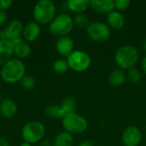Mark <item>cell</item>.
<instances>
[{"label":"cell","instance_id":"cb8c5ba5","mask_svg":"<svg viewBox=\"0 0 146 146\" xmlns=\"http://www.w3.org/2000/svg\"><path fill=\"white\" fill-rule=\"evenodd\" d=\"M127 77L128 78V80L134 83V84H137L139 83L141 79H142V74L141 72L139 71V69H138L137 68H132L130 69H128V72L127 74Z\"/></svg>","mask_w":146,"mask_h":146},{"label":"cell","instance_id":"ffe728a7","mask_svg":"<svg viewBox=\"0 0 146 146\" xmlns=\"http://www.w3.org/2000/svg\"><path fill=\"white\" fill-rule=\"evenodd\" d=\"M74 144V138L71 133L62 132L58 133L53 141L54 146H72Z\"/></svg>","mask_w":146,"mask_h":146},{"label":"cell","instance_id":"5b68a950","mask_svg":"<svg viewBox=\"0 0 146 146\" xmlns=\"http://www.w3.org/2000/svg\"><path fill=\"white\" fill-rule=\"evenodd\" d=\"M45 135V127L39 121H30L24 125L21 130L22 139L26 143L35 144L43 139Z\"/></svg>","mask_w":146,"mask_h":146},{"label":"cell","instance_id":"5bb4252c","mask_svg":"<svg viewBox=\"0 0 146 146\" xmlns=\"http://www.w3.org/2000/svg\"><path fill=\"white\" fill-rule=\"evenodd\" d=\"M40 33H41L40 26L38 23L35 21V22H29L24 27L22 35L25 41L33 42L38 38Z\"/></svg>","mask_w":146,"mask_h":146},{"label":"cell","instance_id":"e0dca14e","mask_svg":"<svg viewBox=\"0 0 146 146\" xmlns=\"http://www.w3.org/2000/svg\"><path fill=\"white\" fill-rule=\"evenodd\" d=\"M107 21L110 27H112L113 29H121L125 24V18L121 12L113 10L107 15Z\"/></svg>","mask_w":146,"mask_h":146},{"label":"cell","instance_id":"ac0fdd59","mask_svg":"<svg viewBox=\"0 0 146 146\" xmlns=\"http://www.w3.org/2000/svg\"><path fill=\"white\" fill-rule=\"evenodd\" d=\"M127 74L121 68H116L113 70L109 75V83L115 87L122 86L127 80Z\"/></svg>","mask_w":146,"mask_h":146},{"label":"cell","instance_id":"f1b7e54d","mask_svg":"<svg viewBox=\"0 0 146 146\" xmlns=\"http://www.w3.org/2000/svg\"><path fill=\"white\" fill-rule=\"evenodd\" d=\"M7 21V15L4 11L0 10V27L3 26Z\"/></svg>","mask_w":146,"mask_h":146},{"label":"cell","instance_id":"f546056e","mask_svg":"<svg viewBox=\"0 0 146 146\" xmlns=\"http://www.w3.org/2000/svg\"><path fill=\"white\" fill-rule=\"evenodd\" d=\"M0 146H9V140L4 137H0Z\"/></svg>","mask_w":146,"mask_h":146},{"label":"cell","instance_id":"83f0119b","mask_svg":"<svg viewBox=\"0 0 146 146\" xmlns=\"http://www.w3.org/2000/svg\"><path fill=\"white\" fill-rule=\"evenodd\" d=\"M12 5L11 0H0V10L4 11L5 9H8Z\"/></svg>","mask_w":146,"mask_h":146},{"label":"cell","instance_id":"8992f818","mask_svg":"<svg viewBox=\"0 0 146 146\" xmlns=\"http://www.w3.org/2000/svg\"><path fill=\"white\" fill-rule=\"evenodd\" d=\"M62 123L66 132L71 134L72 133H76V134L82 133L86 130L88 127L87 121L83 116L77 114L76 112L67 114L62 118Z\"/></svg>","mask_w":146,"mask_h":146},{"label":"cell","instance_id":"4316f807","mask_svg":"<svg viewBox=\"0 0 146 146\" xmlns=\"http://www.w3.org/2000/svg\"><path fill=\"white\" fill-rule=\"evenodd\" d=\"M114 3H115V8H116L119 10H124L129 7V5L131 4V1L130 0H115Z\"/></svg>","mask_w":146,"mask_h":146},{"label":"cell","instance_id":"ba28073f","mask_svg":"<svg viewBox=\"0 0 146 146\" xmlns=\"http://www.w3.org/2000/svg\"><path fill=\"white\" fill-rule=\"evenodd\" d=\"M88 37L95 42H105L111 36L110 27L100 21H92L86 27Z\"/></svg>","mask_w":146,"mask_h":146},{"label":"cell","instance_id":"603a6c76","mask_svg":"<svg viewBox=\"0 0 146 146\" xmlns=\"http://www.w3.org/2000/svg\"><path fill=\"white\" fill-rule=\"evenodd\" d=\"M68 68V63L65 59H58L53 63V69L57 74L65 73Z\"/></svg>","mask_w":146,"mask_h":146},{"label":"cell","instance_id":"30bf717a","mask_svg":"<svg viewBox=\"0 0 146 146\" xmlns=\"http://www.w3.org/2000/svg\"><path fill=\"white\" fill-rule=\"evenodd\" d=\"M23 25L22 23L17 20V19H13L11 20L5 29H3L5 35H6V38L8 40H13L16 38L21 37V34H22L23 32Z\"/></svg>","mask_w":146,"mask_h":146},{"label":"cell","instance_id":"8d00e7d4","mask_svg":"<svg viewBox=\"0 0 146 146\" xmlns=\"http://www.w3.org/2000/svg\"><path fill=\"white\" fill-rule=\"evenodd\" d=\"M0 77H1V68H0Z\"/></svg>","mask_w":146,"mask_h":146},{"label":"cell","instance_id":"1f68e13d","mask_svg":"<svg viewBox=\"0 0 146 146\" xmlns=\"http://www.w3.org/2000/svg\"><path fill=\"white\" fill-rule=\"evenodd\" d=\"M142 68H143L144 73L146 74V56L144 57V59L142 61Z\"/></svg>","mask_w":146,"mask_h":146},{"label":"cell","instance_id":"7c38bea8","mask_svg":"<svg viewBox=\"0 0 146 146\" xmlns=\"http://www.w3.org/2000/svg\"><path fill=\"white\" fill-rule=\"evenodd\" d=\"M14 46V54L19 58H25L31 53L30 45L21 37L11 40Z\"/></svg>","mask_w":146,"mask_h":146},{"label":"cell","instance_id":"9a60e30c","mask_svg":"<svg viewBox=\"0 0 146 146\" xmlns=\"http://www.w3.org/2000/svg\"><path fill=\"white\" fill-rule=\"evenodd\" d=\"M92 8L100 14H109L115 9V3L113 0H92Z\"/></svg>","mask_w":146,"mask_h":146},{"label":"cell","instance_id":"e575fe53","mask_svg":"<svg viewBox=\"0 0 146 146\" xmlns=\"http://www.w3.org/2000/svg\"><path fill=\"white\" fill-rule=\"evenodd\" d=\"M144 47H145V50H146V40L145 42V44H144Z\"/></svg>","mask_w":146,"mask_h":146},{"label":"cell","instance_id":"3957f363","mask_svg":"<svg viewBox=\"0 0 146 146\" xmlns=\"http://www.w3.org/2000/svg\"><path fill=\"white\" fill-rule=\"evenodd\" d=\"M56 5L50 0H40L33 8V18L38 24L50 23L56 17Z\"/></svg>","mask_w":146,"mask_h":146},{"label":"cell","instance_id":"7402d4cb","mask_svg":"<svg viewBox=\"0 0 146 146\" xmlns=\"http://www.w3.org/2000/svg\"><path fill=\"white\" fill-rule=\"evenodd\" d=\"M76 105H77L76 98L74 96H68L62 101V104L61 107L63 110V111L65 112V114L67 115L68 113L75 112L74 110H75Z\"/></svg>","mask_w":146,"mask_h":146},{"label":"cell","instance_id":"d4e9b609","mask_svg":"<svg viewBox=\"0 0 146 146\" xmlns=\"http://www.w3.org/2000/svg\"><path fill=\"white\" fill-rule=\"evenodd\" d=\"M74 23L79 27H81V28L86 27V28L91 22H90L89 18L86 15H84V14H76L74 18Z\"/></svg>","mask_w":146,"mask_h":146},{"label":"cell","instance_id":"d6a6232c","mask_svg":"<svg viewBox=\"0 0 146 146\" xmlns=\"http://www.w3.org/2000/svg\"><path fill=\"white\" fill-rule=\"evenodd\" d=\"M39 146H50V142L48 141V140H45V141H43L40 145Z\"/></svg>","mask_w":146,"mask_h":146},{"label":"cell","instance_id":"d590c367","mask_svg":"<svg viewBox=\"0 0 146 146\" xmlns=\"http://www.w3.org/2000/svg\"><path fill=\"white\" fill-rule=\"evenodd\" d=\"M2 101H3V100H2V99H1V95H0V103H1V102H2Z\"/></svg>","mask_w":146,"mask_h":146},{"label":"cell","instance_id":"9c48e42d","mask_svg":"<svg viewBox=\"0 0 146 146\" xmlns=\"http://www.w3.org/2000/svg\"><path fill=\"white\" fill-rule=\"evenodd\" d=\"M141 131L135 126H130L123 131L122 142L125 146H138L141 142Z\"/></svg>","mask_w":146,"mask_h":146},{"label":"cell","instance_id":"6da1fadb","mask_svg":"<svg viewBox=\"0 0 146 146\" xmlns=\"http://www.w3.org/2000/svg\"><path fill=\"white\" fill-rule=\"evenodd\" d=\"M25 75V64L18 58H12L1 68V78L9 84L21 81Z\"/></svg>","mask_w":146,"mask_h":146},{"label":"cell","instance_id":"4fadbf2b","mask_svg":"<svg viewBox=\"0 0 146 146\" xmlns=\"http://www.w3.org/2000/svg\"><path fill=\"white\" fill-rule=\"evenodd\" d=\"M14 46L10 40L0 39V65H4L12 59Z\"/></svg>","mask_w":146,"mask_h":146},{"label":"cell","instance_id":"4dcf8cb0","mask_svg":"<svg viewBox=\"0 0 146 146\" xmlns=\"http://www.w3.org/2000/svg\"><path fill=\"white\" fill-rule=\"evenodd\" d=\"M79 146H93V144L89 140H85V141H82L79 145Z\"/></svg>","mask_w":146,"mask_h":146},{"label":"cell","instance_id":"484cf974","mask_svg":"<svg viewBox=\"0 0 146 146\" xmlns=\"http://www.w3.org/2000/svg\"><path fill=\"white\" fill-rule=\"evenodd\" d=\"M21 84L22 86V87L26 90H33L34 87H35V85H36V81H35V79L30 75H25L21 80Z\"/></svg>","mask_w":146,"mask_h":146},{"label":"cell","instance_id":"2e32d148","mask_svg":"<svg viewBox=\"0 0 146 146\" xmlns=\"http://www.w3.org/2000/svg\"><path fill=\"white\" fill-rule=\"evenodd\" d=\"M17 106L12 99H3L0 103V114L6 119H10L15 115Z\"/></svg>","mask_w":146,"mask_h":146},{"label":"cell","instance_id":"277c9868","mask_svg":"<svg viewBox=\"0 0 146 146\" xmlns=\"http://www.w3.org/2000/svg\"><path fill=\"white\" fill-rule=\"evenodd\" d=\"M74 19L68 14H60L50 23L49 31L54 36H67L74 27Z\"/></svg>","mask_w":146,"mask_h":146},{"label":"cell","instance_id":"836d02e7","mask_svg":"<svg viewBox=\"0 0 146 146\" xmlns=\"http://www.w3.org/2000/svg\"><path fill=\"white\" fill-rule=\"evenodd\" d=\"M20 146H32V145H31V144H28V143L24 142V143H22V144H21Z\"/></svg>","mask_w":146,"mask_h":146},{"label":"cell","instance_id":"7a4b0ae2","mask_svg":"<svg viewBox=\"0 0 146 146\" xmlns=\"http://www.w3.org/2000/svg\"><path fill=\"white\" fill-rule=\"evenodd\" d=\"M139 59V53L136 47L133 45H123L120 47L115 55L116 64L121 69H130L134 68Z\"/></svg>","mask_w":146,"mask_h":146},{"label":"cell","instance_id":"d6986e66","mask_svg":"<svg viewBox=\"0 0 146 146\" xmlns=\"http://www.w3.org/2000/svg\"><path fill=\"white\" fill-rule=\"evenodd\" d=\"M68 8L74 13L83 14L90 6L91 1L89 0H68L67 2Z\"/></svg>","mask_w":146,"mask_h":146},{"label":"cell","instance_id":"8fae6325","mask_svg":"<svg viewBox=\"0 0 146 146\" xmlns=\"http://www.w3.org/2000/svg\"><path fill=\"white\" fill-rule=\"evenodd\" d=\"M74 40L68 35L60 37L56 44V48L57 52L60 55L67 57L74 51Z\"/></svg>","mask_w":146,"mask_h":146},{"label":"cell","instance_id":"52a82bcc","mask_svg":"<svg viewBox=\"0 0 146 146\" xmlns=\"http://www.w3.org/2000/svg\"><path fill=\"white\" fill-rule=\"evenodd\" d=\"M67 62L69 68L75 72H84L89 68L92 63L90 56L83 50H74L68 57Z\"/></svg>","mask_w":146,"mask_h":146},{"label":"cell","instance_id":"44dd1931","mask_svg":"<svg viewBox=\"0 0 146 146\" xmlns=\"http://www.w3.org/2000/svg\"><path fill=\"white\" fill-rule=\"evenodd\" d=\"M46 114L49 115V117L53 119H62L66 114L59 105H49L45 109Z\"/></svg>","mask_w":146,"mask_h":146}]
</instances>
